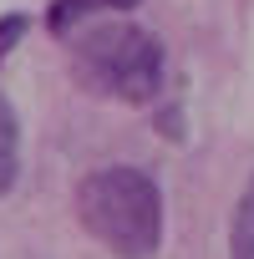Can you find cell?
Returning a JSON list of instances; mask_svg holds the SVG:
<instances>
[{"label":"cell","instance_id":"obj_1","mask_svg":"<svg viewBox=\"0 0 254 259\" xmlns=\"http://www.w3.org/2000/svg\"><path fill=\"white\" fill-rule=\"evenodd\" d=\"M76 219L117 259H153L163 249V188L133 163L87 173L76 188Z\"/></svg>","mask_w":254,"mask_h":259},{"label":"cell","instance_id":"obj_2","mask_svg":"<svg viewBox=\"0 0 254 259\" xmlns=\"http://www.w3.org/2000/svg\"><path fill=\"white\" fill-rule=\"evenodd\" d=\"M71 71L87 92L112 97V102H153L163 87V41L153 31H143L138 21H97L87 31H76L71 41Z\"/></svg>","mask_w":254,"mask_h":259},{"label":"cell","instance_id":"obj_3","mask_svg":"<svg viewBox=\"0 0 254 259\" xmlns=\"http://www.w3.org/2000/svg\"><path fill=\"white\" fill-rule=\"evenodd\" d=\"M138 0H51V11H46V26L56 31V36H71V26L76 21H87V16H122V11H133Z\"/></svg>","mask_w":254,"mask_h":259},{"label":"cell","instance_id":"obj_4","mask_svg":"<svg viewBox=\"0 0 254 259\" xmlns=\"http://www.w3.org/2000/svg\"><path fill=\"white\" fill-rule=\"evenodd\" d=\"M229 259H254V178L239 193L234 219H229Z\"/></svg>","mask_w":254,"mask_h":259},{"label":"cell","instance_id":"obj_5","mask_svg":"<svg viewBox=\"0 0 254 259\" xmlns=\"http://www.w3.org/2000/svg\"><path fill=\"white\" fill-rule=\"evenodd\" d=\"M16 138H21L16 112H11L6 97H0V193H11V188H16V168H21V158H16Z\"/></svg>","mask_w":254,"mask_h":259},{"label":"cell","instance_id":"obj_6","mask_svg":"<svg viewBox=\"0 0 254 259\" xmlns=\"http://www.w3.org/2000/svg\"><path fill=\"white\" fill-rule=\"evenodd\" d=\"M21 36H26V16H21V11L0 16V56H6V51H11V46H16Z\"/></svg>","mask_w":254,"mask_h":259}]
</instances>
